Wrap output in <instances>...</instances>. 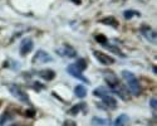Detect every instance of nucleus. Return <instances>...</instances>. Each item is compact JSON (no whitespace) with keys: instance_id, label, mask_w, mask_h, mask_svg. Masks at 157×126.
Returning a JSON list of instances; mask_svg holds the SVG:
<instances>
[{"instance_id":"f3484780","label":"nucleus","mask_w":157,"mask_h":126,"mask_svg":"<svg viewBox=\"0 0 157 126\" xmlns=\"http://www.w3.org/2000/svg\"><path fill=\"white\" fill-rule=\"evenodd\" d=\"M123 17L126 19H131V18H133V17H140V13L138 11H135V10H126L123 13Z\"/></svg>"},{"instance_id":"20e7f679","label":"nucleus","mask_w":157,"mask_h":126,"mask_svg":"<svg viewBox=\"0 0 157 126\" xmlns=\"http://www.w3.org/2000/svg\"><path fill=\"white\" fill-rule=\"evenodd\" d=\"M9 91H10V93H11L13 96L17 97L19 101H21V102L29 104V97H28V95L20 88V86H18V85H10V86H9Z\"/></svg>"},{"instance_id":"6e6552de","label":"nucleus","mask_w":157,"mask_h":126,"mask_svg":"<svg viewBox=\"0 0 157 126\" xmlns=\"http://www.w3.org/2000/svg\"><path fill=\"white\" fill-rule=\"evenodd\" d=\"M67 71H68V73H69V74H72V76H73L74 78H78L79 81H82V82H84V83H89V81H88V80L84 77V76L82 74V71H81L79 68H78V67L74 65V63H73V65H71V66H68Z\"/></svg>"},{"instance_id":"aec40b11","label":"nucleus","mask_w":157,"mask_h":126,"mask_svg":"<svg viewBox=\"0 0 157 126\" xmlns=\"http://www.w3.org/2000/svg\"><path fill=\"white\" fill-rule=\"evenodd\" d=\"M84 106H86V105H84V104H79V105H77V106H75V107H73V108H72V110H71V111H69V113H74V115H75V113H77V112H78V111H79V110H81V108H83V107H84Z\"/></svg>"},{"instance_id":"2eb2a0df","label":"nucleus","mask_w":157,"mask_h":126,"mask_svg":"<svg viewBox=\"0 0 157 126\" xmlns=\"http://www.w3.org/2000/svg\"><path fill=\"white\" fill-rule=\"evenodd\" d=\"M103 47H106V48H108V49L111 50V52H113V53H116V54H118V56H120V57H122V58H123V57H126V56H124V54H123V53H122V52H121V50H120L118 48H117L116 45L113 47L112 44H108V43H104V44H103Z\"/></svg>"},{"instance_id":"5701e85b","label":"nucleus","mask_w":157,"mask_h":126,"mask_svg":"<svg viewBox=\"0 0 157 126\" xmlns=\"http://www.w3.org/2000/svg\"><path fill=\"white\" fill-rule=\"evenodd\" d=\"M64 126H75V124L73 121H65L64 122Z\"/></svg>"},{"instance_id":"f257e3e1","label":"nucleus","mask_w":157,"mask_h":126,"mask_svg":"<svg viewBox=\"0 0 157 126\" xmlns=\"http://www.w3.org/2000/svg\"><path fill=\"white\" fill-rule=\"evenodd\" d=\"M103 77H104V81H106L107 86L111 88V90L118 96L120 98L127 101L129 100V95H128V90L127 87L118 80V77L116 76V73L111 72V71H104L103 72Z\"/></svg>"},{"instance_id":"f03ea898","label":"nucleus","mask_w":157,"mask_h":126,"mask_svg":"<svg viewBox=\"0 0 157 126\" xmlns=\"http://www.w3.org/2000/svg\"><path fill=\"white\" fill-rule=\"evenodd\" d=\"M122 76H123V80L127 83V90L132 95L138 96L141 93V91H142V87H141L140 81L137 80L136 76L132 72H129V71H123Z\"/></svg>"},{"instance_id":"f8f14e48","label":"nucleus","mask_w":157,"mask_h":126,"mask_svg":"<svg viewBox=\"0 0 157 126\" xmlns=\"http://www.w3.org/2000/svg\"><path fill=\"white\" fill-rule=\"evenodd\" d=\"M74 93H75L77 97L83 98V97L87 96V88L84 86H82V85H78V86L74 87Z\"/></svg>"},{"instance_id":"423d86ee","label":"nucleus","mask_w":157,"mask_h":126,"mask_svg":"<svg viewBox=\"0 0 157 126\" xmlns=\"http://www.w3.org/2000/svg\"><path fill=\"white\" fill-rule=\"evenodd\" d=\"M93 56L104 66H109V65H112V63H114V58H112L111 56L101 52V50H93Z\"/></svg>"},{"instance_id":"ddd939ff","label":"nucleus","mask_w":157,"mask_h":126,"mask_svg":"<svg viewBox=\"0 0 157 126\" xmlns=\"http://www.w3.org/2000/svg\"><path fill=\"white\" fill-rule=\"evenodd\" d=\"M128 124V116L127 115H120L114 120V126H126Z\"/></svg>"},{"instance_id":"dca6fc26","label":"nucleus","mask_w":157,"mask_h":126,"mask_svg":"<svg viewBox=\"0 0 157 126\" xmlns=\"http://www.w3.org/2000/svg\"><path fill=\"white\" fill-rule=\"evenodd\" d=\"M92 122H93V124H96V125H99V126H108V125L111 124V121H109V120H104V119H98V117L93 119V120H92Z\"/></svg>"},{"instance_id":"7ed1b4c3","label":"nucleus","mask_w":157,"mask_h":126,"mask_svg":"<svg viewBox=\"0 0 157 126\" xmlns=\"http://www.w3.org/2000/svg\"><path fill=\"white\" fill-rule=\"evenodd\" d=\"M93 95L98 98H101L103 101V104L108 106L109 108H116L117 107V101L114 100V97L109 93V91L107 90V88L104 87H98L96 88V90L93 91Z\"/></svg>"},{"instance_id":"4468645a","label":"nucleus","mask_w":157,"mask_h":126,"mask_svg":"<svg viewBox=\"0 0 157 126\" xmlns=\"http://www.w3.org/2000/svg\"><path fill=\"white\" fill-rule=\"evenodd\" d=\"M101 23H103V24H107V25H111V27H114V28L118 27V22H117V20H116L113 17H108V18L101 19Z\"/></svg>"},{"instance_id":"0eeeda50","label":"nucleus","mask_w":157,"mask_h":126,"mask_svg":"<svg viewBox=\"0 0 157 126\" xmlns=\"http://www.w3.org/2000/svg\"><path fill=\"white\" fill-rule=\"evenodd\" d=\"M141 33L142 35L146 38V39L151 43H156V30H153L151 27H148V25H145L143 24L141 27Z\"/></svg>"},{"instance_id":"1a4fd4ad","label":"nucleus","mask_w":157,"mask_h":126,"mask_svg":"<svg viewBox=\"0 0 157 126\" xmlns=\"http://www.w3.org/2000/svg\"><path fill=\"white\" fill-rule=\"evenodd\" d=\"M53 58L49 56V53H47L45 50H38L35 53V56L33 57V63H48V62H52Z\"/></svg>"},{"instance_id":"a211bd4d","label":"nucleus","mask_w":157,"mask_h":126,"mask_svg":"<svg viewBox=\"0 0 157 126\" xmlns=\"http://www.w3.org/2000/svg\"><path fill=\"white\" fill-rule=\"evenodd\" d=\"M74 65H75L78 68H79L82 72H83V71L87 68V62H86L84 59H78V61L74 63Z\"/></svg>"},{"instance_id":"412c9836","label":"nucleus","mask_w":157,"mask_h":126,"mask_svg":"<svg viewBox=\"0 0 157 126\" xmlns=\"http://www.w3.org/2000/svg\"><path fill=\"white\" fill-rule=\"evenodd\" d=\"M28 115V117H33L34 115H35V112H34V110H28L27 112H25Z\"/></svg>"},{"instance_id":"9b49d317","label":"nucleus","mask_w":157,"mask_h":126,"mask_svg":"<svg viewBox=\"0 0 157 126\" xmlns=\"http://www.w3.org/2000/svg\"><path fill=\"white\" fill-rule=\"evenodd\" d=\"M39 74H40V77L44 78L45 81H52L56 77V72L52 71V69H44L42 72H39Z\"/></svg>"},{"instance_id":"6ab92c4d","label":"nucleus","mask_w":157,"mask_h":126,"mask_svg":"<svg viewBox=\"0 0 157 126\" xmlns=\"http://www.w3.org/2000/svg\"><path fill=\"white\" fill-rule=\"evenodd\" d=\"M96 41L101 44H104V43H107V38L102 34H98V35H96Z\"/></svg>"},{"instance_id":"4be33fe9","label":"nucleus","mask_w":157,"mask_h":126,"mask_svg":"<svg viewBox=\"0 0 157 126\" xmlns=\"http://www.w3.org/2000/svg\"><path fill=\"white\" fill-rule=\"evenodd\" d=\"M156 104H157L156 98H152V100H151V107H152L153 110H156Z\"/></svg>"},{"instance_id":"39448f33","label":"nucleus","mask_w":157,"mask_h":126,"mask_svg":"<svg viewBox=\"0 0 157 126\" xmlns=\"http://www.w3.org/2000/svg\"><path fill=\"white\" fill-rule=\"evenodd\" d=\"M57 54L60 56V57H65V58H74L77 57V52L75 49L69 45V44H63L60 48H57Z\"/></svg>"},{"instance_id":"9d476101","label":"nucleus","mask_w":157,"mask_h":126,"mask_svg":"<svg viewBox=\"0 0 157 126\" xmlns=\"http://www.w3.org/2000/svg\"><path fill=\"white\" fill-rule=\"evenodd\" d=\"M32 49H33V41L30 38H24L21 44H20V54L21 56L28 54Z\"/></svg>"}]
</instances>
